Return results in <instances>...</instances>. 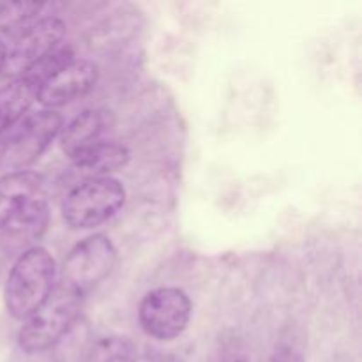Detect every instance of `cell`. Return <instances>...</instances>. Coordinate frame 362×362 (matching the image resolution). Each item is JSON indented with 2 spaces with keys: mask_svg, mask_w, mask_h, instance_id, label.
Returning <instances> with one entry per match:
<instances>
[{
  "mask_svg": "<svg viewBox=\"0 0 362 362\" xmlns=\"http://www.w3.org/2000/svg\"><path fill=\"white\" fill-rule=\"evenodd\" d=\"M233 362H244V361H233Z\"/></svg>",
  "mask_w": 362,
  "mask_h": 362,
  "instance_id": "17",
  "label": "cell"
},
{
  "mask_svg": "<svg viewBox=\"0 0 362 362\" xmlns=\"http://www.w3.org/2000/svg\"><path fill=\"white\" fill-rule=\"evenodd\" d=\"M127 161H129V151L124 145L101 140L76 156L73 159V166L87 180L112 177L110 173L124 168Z\"/></svg>",
  "mask_w": 362,
  "mask_h": 362,
  "instance_id": "11",
  "label": "cell"
},
{
  "mask_svg": "<svg viewBox=\"0 0 362 362\" xmlns=\"http://www.w3.org/2000/svg\"><path fill=\"white\" fill-rule=\"evenodd\" d=\"M140 350L124 336H108L92 345L83 362H136Z\"/></svg>",
  "mask_w": 362,
  "mask_h": 362,
  "instance_id": "14",
  "label": "cell"
},
{
  "mask_svg": "<svg viewBox=\"0 0 362 362\" xmlns=\"http://www.w3.org/2000/svg\"><path fill=\"white\" fill-rule=\"evenodd\" d=\"M193 304L184 290L161 286L145 293L138 308V322L148 338L172 341L186 331Z\"/></svg>",
  "mask_w": 362,
  "mask_h": 362,
  "instance_id": "6",
  "label": "cell"
},
{
  "mask_svg": "<svg viewBox=\"0 0 362 362\" xmlns=\"http://www.w3.org/2000/svg\"><path fill=\"white\" fill-rule=\"evenodd\" d=\"M16 25L7 45V60L4 74L11 80L30 73L46 57L59 49L60 41L66 34V23L55 16L27 20Z\"/></svg>",
  "mask_w": 362,
  "mask_h": 362,
  "instance_id": "4",
  "label": "cell"
},
{
  "mask_svg": "<svg viewBox=\"0 0 362 362\" xmlns=\"http://www.w3.org/2000/svg\"><path fill=\"white\" fill-rule=\"evenodd\" d=\"M115 264L117 250L113 243L106 235L95 233L69 251L64 260L59 286L85 299V296L112 274Z\"/></svg>",
  "mask_w": 362,
  "mask_h": 362,
  "instance_id": "5",
  "label": "cell"
},
{
  "mask_svg": "<svg viewBox=\"0 0 362 362\" xmlns=\"http://www.w3.org/2000/svg\"><path fill=\"white\" fill-rule=\"evenodd\" d=\"M98 76L99 69L94 62L73 57L39 83L37 103H41L45 110L69 105L88 94L98 83Z\"/></svg>",
  "mask_w": 362,
  "mask_h": 362,
  "instance_id": "8",
  "label": "cell"
},
{
  "mask_svg": "<svg viewBox=\"0 0 362 362\" xmlns=\"http://www.w3.org/2000/svg\"><path fill=\"white\" fill-rule=\"evenodd\" d=\"M39 81L34 76L14 78L0 87V133L11 129L27 117V112L37 101Z\"/></svg>",
  "mask_w": 362,
  "mask_h": 362,
  "instance_id": "10",
  "label": "cell"
},
{
  "mask_svg": "<svg viewBox=\"0 0 362 362\" xmlns=\"http://www.w3.org/2000/svg\"><path fill=\"white\" fill-rule=\"evenodd\" d=\"M42 177L21 170L0 177V232H4L13 216L35 197H41Z\"/></svg>",
  "mask_w": 362,
  "mask_h": 362,
  "instance_id": "9",
  "label": "cell"
},
{
  "mask_svg": "<svg viewBox=\"0 0 362 362\" xmlns=\"http://www.w3.org/2000/svg\"><path fill=\"white\" fill-rule=\"evenodd\" d=\"M81 306L83 299L80 296H74L57 285L45 304L23 320L18 332L21 350L27 354H39L57 345L80 317Z\"/></svg>",
  "mask_w": 362,
  "mask_h": 362,
  "instance_id": "2",
  "label": "cell"
},
{
  "mask_svg": "<svg viewBox=\"0 0 362 362\" xmlns=\"http://www.w3.org/2000/svg\"><path fill=\"white\" fill-rule=\"evenodd\" d=\"M103 129H105V115L98 110H85L62 127L59 134L60 148L73 161L88 147L101 141Z\"/></svg>",
  "mask_w": 362,
  "mask_h": 362,
  "instance_id": "12",
  "label": "cell"
},
{
  "mask_svg": "<svg viewBox=\"0 0 362 362\" xmlns=\"http://www.w3.org/2000/svg\"><path fill=\"white\" fill-rule=\"evenodd\" d=\"M6 60H7V42L0 37V74H4Z\"/></svg>",
  "mask_w": 362,
  "mask_h": 362,
  "instance_id": "16",
  "label": "cell"
},
{
  "mask_svg": "<svg viewBox=\"0 0 362 362\" xmlns=\"http://www.w3.org/2000/svg\"><path fill=\"white\" fill-rule=\"evenodd\" d=\"M126 202L119 179H87L74 186L62 202V219L73 230H90L112 219Z\"/></svg>",
  "mask_w": 362,
  "mask_h": 362,
  "instance_id": "3",
  "label": "cell"
},
{
  "mask_svg": "<svg viewBox=\"0 0 362 362\" xmlns=\"http://www.w3.org/2000/svg\"><path fill=\"white\" fill-rule=\"evenodd\" d=\"M2 148V159L13 172L27 170L41 158L48 145L64 127V119L55 110H39L25 117Z\"/></svg>",
  "mask_w": 362,
  "mask_h": 362,
  "instance_id": "7",
  "label": "cell"
},
{
  "mask_svg": "<svg viewBox=\"0 0 362 362\" xmlns=\"http://www.w3.org/2000/svg\"><path fill=\"white\" fill-rule=\"evenodd\" d=\"M269 362H303V361H300L299 354L293 352L292 349H288V346H279Z\"/></svg>",
  "mask_w": 362,
  "mask_h": 362,
  "instance_id": "15",
  "label": "cell"
},
{
  "mask_svg": "<svg viewBox=\"0 0 362 362\" xmlns=\"http://www.w3.org/2000/svg\"><path fill=\"white\" fill-rule=\"evenodd\" d=\"M49 221V211L46 202L41 197H35L32 200H28L16 214L13 216V219L9 221V225L4 228V232L11 233V235L18 237L23 243L28 240H35L45 233L46 226Z\"/></svg>",
  "mask_w": 362,
  "mask_h": 362,
  "instance_id": "13",
  "label": "cell"
},
{
  "mask_svg": "<svg viewBox=\"0 0 362 362\" xmlns=\"http://www.w3.org/2000/svg\"><path fill=\"white\" fill-rule=\"evenodd\" d=\"M57 286V262L45 247H28L18 257L6 281L7 313L23 322L30 317Z\"/></svg>",
  "mask_w": 362,
  "mask_h": 362,
  "instance_id": "1",
  "label": "cell"
}]
</instances>
